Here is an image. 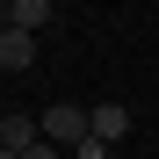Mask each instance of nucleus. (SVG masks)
Listing matches in <instances>:
<instances>
[{"mask_svg":"<svg viewBox=\"0 0 159 159\" xmlns=\"http://www.w3.org/2000/svg\"><path fill=\"white\" fill-rule=\"evenodd\" d=\"M94 138H109V145L130 138V109L123 101H94Z\"/></svg>","mask_w":159,"mask_h":159,"instance_id":"obj_5","label":"nucleus"},{"mask_svg":"<svg viewBox=\"0 0 159 159\" xmlns=\"http://www.w3.org/2000/svg\"><path fill=\"white\" fill-rule=\"evenodd\" d=\"M15 159H72V152H65V145H51V138H36L29 152H15Z\"/></svg>","mask_w":159,"mask_h":159,"instance_id":"obj_7","label":"nucleus"},{"mask_svg":"<svg viewBox=\"0 0 159 159\" xmlns=\"http://www.w3.org/2000/svg\"><path fill=\"white\" fill-rule=\"evenodd\" d=\"M51 15H58V0H7V22H15V29H51Z\"/></svg>","mask_w":159,"mask_h":159,"instance_id":"obj_4","label":"nucleus"},{"mask_svg":"<svg viewBox=\"0 0 159 159\" xmlns=\"http://www.w3.org/2000/svg\"><path fill=\"white\" fill-rule=\"evenodd\" d=\"M72 159H116V145H109V138H80V145H72Z\"/></svg>","mask_w":159,"mask_h":159,"instance_id":"obj_6","label":"nucleus"},{"mask_svg":"<svg viewBox=\"0 0 159 159\" xmlns=\"http://www.w3.org/2000/svg\"><path fill=\"white\" fill-rule=\"evenodd\" d=\"M43 138L72 152L80 138H94V109H80V101H51V109H43Z\"/></svg>","mask_w":159,"mask_h":159,"instance_id":"obj_1","label":"nucleus"},{"mask_svg":"<svg viewBox=\"0 0 159 159\" xmlns=\"http://www.w3.org/2000/svg\"><path fill=\"white\" fill-rule=\"evenodd\" d=\"M36 138H43V116H22V109L0 116V152H29Z\"/></svg>","mask_w":159,"mask_h":159,"instance_id":"obj_3","label":"nucleus"},{"mask_svg":"<svg viewBox=\"0 0 159 159\" xmlns=\"http://www.w3.org/2000/svg\"><path fill=\"white\" fill-rule=\"evenodd\" d=\"M29 65H36V36L7 22V29H0V72L15 80V72H29Z\"/></svg>","mask_w":159,"mask_h":159,"instance_id":"obj_2","label":"nucleus"}]
</instances>
